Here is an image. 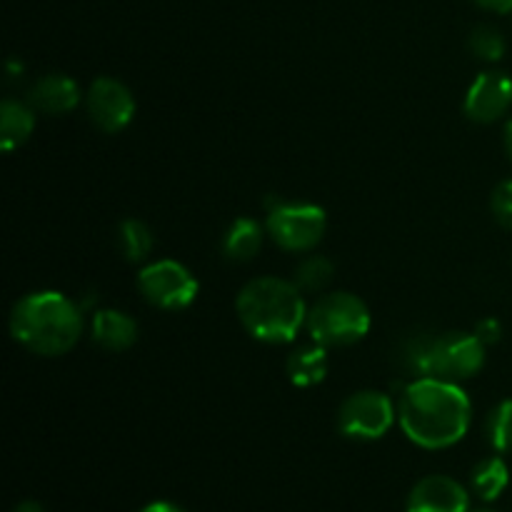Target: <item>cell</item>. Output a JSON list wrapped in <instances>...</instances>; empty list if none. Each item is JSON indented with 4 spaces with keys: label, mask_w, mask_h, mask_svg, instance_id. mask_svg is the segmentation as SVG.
Masks as SVG:
<instances>
[{
    "label": "cell",
    "mask_w": 512,
    "mask_h": 512,
    "mask_svg": "<svg viewBox=\"0 0 512 512\" xmlns=\"http://www.w3.org/2000/svg\"><path fill=\"white\" fill-rule=\"evenodd\" d=\"M398 420L410 443L425 450H445L468 435L473 405L460 383L415 378L400 393Z\"/></svg>",
    "instance_id": "6da1fadb"
},
{
    "label": "cell",
    "mask_w": 512,
    "mask_h": 512,
    "mask_svg": "<svg viewBox=\"0 0 512 512\" xmlns=\"http://www.w3.org/2000/svg\"><path fill=\"white\" fill-rule=\"evenodd\" d=\"M10 335L35 355H63L83 335V310L55 290L30 293L10 310Z\"/></svg>",
    "instance_id": "7a4b0ae2"
},
{
    "label": "cell",
    "mask_w": 512,
    "mask_h": 512,
    "mask_svg": "<svg viewBox=\"0 0 512 512\" xmlns=\"http://www.w3.org/2000/svg\"><path fill=\"white\" fill-rule=\"evenodd\" d=\"M235 310L243 328L260 343L280 345L295 340L300 328L308 320V305H305L300 288L290 280L265 278L250 280L243 285L235 300Z\"/></svg>",
    "instance_id": "3957f363"
},
{
    "label": "cell",
    "mask_w": 512,
    "mask_h": 512,
    "mask_svg": "<svg viewBox=\"0 0 512 512\" xmlns=\"http://www.w3.org/2000/svg\"><path fill=\"white\" fill-rule=\"evenodd\" d=\"M488 345L475 333L418 335L405 345V368L415 378L463 383L483 370Z\"/></svg>",
    "instance_id": "277c9868"
},
{
    "label": "cell",
    "mask_w": 512,
    "mask_h": 512,
    "mask_svg": "<svg viewBox=\"0 0 512 512\" xmlns=\"http://www.w3.org/2000/svg\"><path fill=\"white\" fill-rule=\"evenodd\" d=\"M310 335L323 348H343L363 340L370 330V310L358 295L328 293L308 308Z\"/></svg>",
    "instance_id": "5b68a950"
},
{
    "label": "cell",
    "mask_w": 512,
    "mask_h": 512,
    "mask_svg": "<svg viewBox=\"0 0 512 512\" xmlns=\"http://www.w3.org/2000/svg\"><path fill=\"white\" fill-rule=\"evenodd\" d=\"M328 218L325 210L310 203H288V200H268L265 233L278 248L288 253H308L323 240Z\"/></svg>",
    "instance_id": "8992f818"
},
{
    "label": "cell",
    "mask_w": 512,
    "mask_h": 512,
    "mask_svg": "<svg viewBox=\"0 0 512 512\" xmlns=\"http://www.w3.org/2000/svg\"><path fill=\"white\" fill-rule=\"evenodd\" d=\"M398 418V405L390 395L378 390H360L353 393L338 410V428L345 438L378 440L393 428Z\"/></svg>",
    "instance_id": "52a82bcc"
},
{
    "label": "cell",
    "mask_w": 512,
    "mask_h": 512,
    "mask_svg": "<svg viewBox=\"0 0 512 512\" xmlns=\"http://www.w3.org/2000/svg\"><path fill=\"white\" fill-rule=\"evenodd\" d=\"M138 288L150 305L163 310H183L198 295V280L175 260H155L138 275Z\"/></svg>",
    "instance_id": "ba28073f"
},
{
    "label": "cell",
    "mask_w": 512,
    "mask_h": 512,
    "mask_svg": "<svg viewBox=\"0 0 512 512\" xmlns=\"http://www.w3.org/2000/svg\"><path fill=\"white\" fill-rule=\"evenodd\" d=\"M85 110L95 128L103 133H120L135 115V98L128 85L115 78H98L85 95Z\"/></svg>",
    "instance_id": "9c48e42d"
},
{
    "label": "cell",
    "mask_w": 512,
    "mask_h": 512,
    "mask_svg": "<svg viewBox=\"0 0 512 512\" xmlns=\"http://www.w3.org/2000/svg\"><path fill=\"white\" fill-rule=\"evenodd\" d=\"M512 105V78L498 70L480 73L465 95V115L475 123H495Z\"/></svg>",
    "instance_id": "30bf717a"
},
{
    "label": "cell",
    "mask_w": 512,
    "mask_h": 512,
    "mask_svg": "<svg viewBox=\"0 0 512 512\" xmlns=\"http://www.w3.org/2000/svg\"><path fill=\"white\" fill-rule=\"evenodd\" d=\"M405 512H470V495L448 475H428L410 490Z\"/></svg>",
    "instance_id": "8fae6325"
},
{
    "label": "cell",
    "mask_w": 512,
    "mask_h": 512,
    "mask_svg": "<svg viewBox=\"0 0 512 512\" xmlns=\"http://www.w3.org/2000/svg\"><path fill=\"white\" fill-rule=\"evenodd\" d=\"M28 103L35 113L65 115L78 108L80 88L63 73H48L35 80L28 90Z\"/></svg>",
    "instance_id": "7c38bea8"
},
{
    "label": "cell",
    "mask_w": 512,
    "mask_h": 512,
    "mask_svg": "<svg viewBox=\"0 0 512 512\" xmlns=\"http://www.w3.org/2000/svg\"><path fill=\"white\" fill-rule=\"evenodd\" d=\"M93 340L105 350H128L138 340V323L128 313L105 308L93 315L90 323Z\"/></svg>",
    "instance_id": "4fadbf2b"
},
{
    "label": "cell",
    "mask_w": 512,
    "mask_h": 512,
    "mask_svg": "<svg viewBox=\"0 0 512 512\" xmlns=\"http://www.w3.org/2000/svg\"><path fill=\"white\" fill-rule=\"evenodd\" d=\"M33 128L35 110L30 108V103L3 100V105H0V145H3L5 153L20 148L33 135Z\"/></svg>",
    "instance_id": "5bb4252c"
},
{
    "label": "cell",
    "mask_w": 512,
    "mask_h": 512,
    "mask_svg": "<svg viewBox=\"0 0 512 512\" xmlns=\"http://www.w3.org/2000/svg\"><path fill=\"white\" fill-rule=\"evenodd\" d=\"M285 370H288V378L293 385L313 388V385L323 383L325 375H328V353L318 343L305 345V348H298L290 355Z\"/></svg>",
    "instance_id": "9a60e30c"
},
{
    "label": "cell",
    "mask_w": 512,
    "mask_h": 512,
    "mask_svg": "<svg viewBox=\"0 0 512 512\" xmlns=\"http://www.w3.org/2000/svg\"><path fill=\"white\" fill-rule=\"evenodd\" d=\"M263 245V228L253 218H238L223 238V255L233 263H248Z\"/></svg>",
    "instance_id": "2e32d148"
},
{
    "label": "cell",
    "mask_w": 512,
    "mask_h": 512,
    "mask_svg": "<svg viewBox=\"0 0 512 512\" xmlns=\"http://www.w3.org/2000/svg\"><path fill=\"white\" fill-rule=\"evenodd\" d=\"M470 485H473V493L483 503L498 500L510 485V470L505 460L500 455H493V458H485L483 463L475 465L473 475H470Z\"/></svg>",
    "instance_id": "e0dca14e"
},
{
    "label": "cell",
    "mask_w": 512,
    "mask_h": 512,
    "mask_svg": "<svg viewBox=\"0 0 512 512\" xmlns=\"http://www.w3.org/2000/svg\"><path fill=\"white\" fill-rule=\"evenodd\" d=\"M153 245V230H150L143 220L128 218L120 223L118 248L125 260H130V263H143V260L153 253Z\"/></svg>",
    "instance_id": "ac0fdd59"
},
{
    "label": "cell",
    "mask_w": 512,
    "mask_h": 512,
    "mask_svg": "<svg viewBox=\"0 0 512 512\" xmlns=\"http://www.w3.org/2000/svg\"><path fill=\"white\" fill-rule=\"evenodd\" d=\"M333 275L335 268L325 255H308L295 268V285L300 290H308V293H318V290L328 288Z\"/></svg>",
    "instance_id": "d6986e66"
},
{
    "label": "cell",
    "mask_w": 512,
    "mask_h": 512,
    "mask_svg": "<svg viewBox=\"0 0 512 512\" xmlns=\"http://www.w3.org/2000/svg\"><path fill=\"white\" fill-rule=\"evenodd\" d=\"M485 435L495 453H512V400H503L490 410Z\"/></svg>",
    "instance_id": "ffe728a7"
},
{
    "label": "cell",
    "mask_w": 512,
    "mask_h": 512,
    "mask_svg": "<svg viewBox=\"0 0 512 512\" xmlns=\"http://www.w3.org/2000/svg\"><path fill=\"white\" fill-rule=\"evenodd\" d=\"M470 50H473L475 58L495 63V60H500L505 55L503 33L498 28H493V25H478L470 33Z\"/></svg>",
    "instance_id": "44dd1931"
},
{
    "label": "cell",
    "mask_w": 512,
    "mask_h": 512,
    "mask_svg": "<svg viewBox=\"0 0 512 512\" xmlns=\"http://www.w3.org/2000/svg\"><path fill=\"white\" fill-rule=\"evenodd\" d=\"M490 208H493L495 220L503 225L505 230H512V180H505L493 190L490 198Z\"/></svg>",
    "instance_id": "7402d4cb"
},
{
    "label": "cell",
    "mask_w": 512,
    "mask_h": 512,
    "mask_svg": "<svg viewBox=\"0 0 512 512\" xmlns=\"http://www.w3.org/2000/svg\"><path fill=\"white\" fill-rule=\"evenodd\" d=\"M475 335H478L485 345H495L500 338H503V325H500L495 318H485L480 320L478 328H475Z\"/></svg>",
    "instance_id": "603a6c76"
},
{
    "label": "cell",
    "mask_w": 512,
    "mask_h": 512,
    "mask_svg": "<svg viewBox=\"0 0 512 512\" xmlns=\"http://www.w3.org/2000/svg\"><path fill=\"white\" fill-rule=\"evenodd\" d=\"M475 3L493 13H512V0H475Z\"/></svg>",
    "instance_id": "cb8c5ba5"
},
{
    "label": "cell",
    "mask_w": 512,
    "mask_h": 512,
    "mask_svg": "<svg viewBox=\"0 0 512 512\" xmlns=\"http://www.w3.org/2000/svg\"><path fill=\"white\" fill-rule=\"evenodd\" d=\"M140 512H185L183 508H178L175 503H165V500H158V503H150L145 505Z\"/></svg>",
    "instance_id": "d4e9b609"
},
{
    "label": "cell",
    "mask_w": 512,
    "mask_h": 512,
    "mask_svg": "<svg viewBox=\"0 0 512 512\" xmlns=\"http://www.w3.org/2000/svg\"><path fill=\"white\" fill-rule=\"evenodd\" d=\"M10 512H45V510H43V505H38V503H33V500H28V503L15 505V508L10 510Z\"/></svg>",
    "instance_id": "484cf974"
},
{
    "label": "cell",
    "mask_w": 512,
    "mask_h": 512,
    "mask_svg": "<svg viewBox=\"0 0 512 512\" xmlns=\"http://www.w3.org/2000/svg\"><path fill=\"white\" fill-rule=\"evenodd\" d=\"M505 150H508V155L512 160V118L508 120V125H505Z\"/></svg>",
    "instance_id": "4316f807"
},
{
    "label": "cell",
    "mask_w": 512,
    "mask_h": 512,
    "mask_svg": "<svg viewBox=\"0 0 512 512\" xmlns=\"http://www.w3.org/2000/svg\"><path fill=\"white\" fill-rule=\"evenodd\" d=\"M470 512H495V510H490V508H478V510H470Z\"/></svg>",
    "instance_id": "83f0119b"
}]
</instances>
